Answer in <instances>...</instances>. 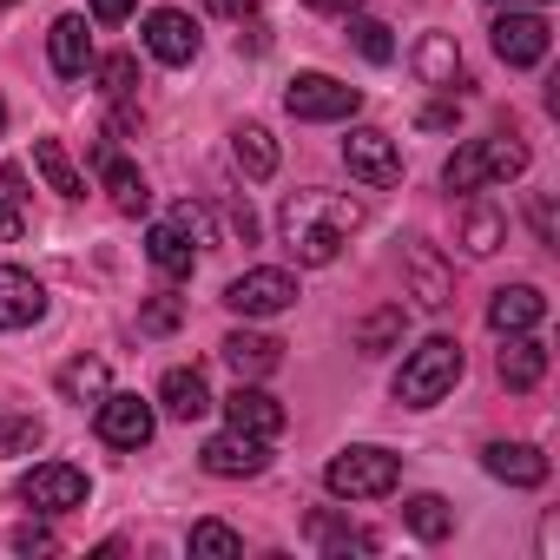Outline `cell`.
<instances>
[{"mask_svg": "<svg viewBox=\"0 0 560 560\" xmlns=\"http://www.w3.org/2000/svg\"><path fill=\"white\" fill-rule=\"evenodd\" d=\"M93 409H100V442H106V448H145L152 429H159V416H152L145 396H113V389H106Z\"/></svg>", "mask_w": 560, "mask_h": 560, "instance_id": "9", "label": "cell"}, {"mask_svg": "<svg viewBox=\"0 0 560 560\" xmlns=\"http://www.w3.org/2000/svg\"><path fill=\"white\" fill-rule=\"evenodd\" d=\"M198 462H205L211 475H224V481H250V475H264V468H270V448H264V435L224 429V435H211V442L198 448Z\"/></svg>", "mask_w": 560, "mask_h": 560, "instance_id": "11", "label": "cell"}, {"mask_svg": "<svg viewBox=\"0 0 560 560\" xmlns=\"http://www.w3.org/2000/svg\"><path fill=\"white\" fill-rule=\"evenodd\" d=\"M350 40H357V54H363V60H376V67H389V60H396V40H389V27H383V21L350 14Z\"/></svg>", "mask_w": 560, "mask_h": 560, "instance_id": "32", "label": "cell"}, {"mask_svg": "<svg viewBox=\"0 0 560 560\" xmlns=\"http://www.w3.org/2000/svg\"><path fill=\"white\" fill-rule=\"evenodd\" d=\"M21 237V211H14V198L0 191V244H14Z\"/></svg>", "mask_w": 560, "mask_h": 560, "instance_id": "40", "label": "cell"}, {"mask_svg": "<svg viewBox=\"0 0 560 560\" xmlns=\"http://www.w3.org/2000/svg\"><path fill=\"white\" fill-rule=\"evenodd\" d=\"M14 547L21 553H54V534L47 527H14Z\"/></svg>", "mask_w": 560, "mask_h": 560, "instance_id": "39", "label": "cell"}, {"mask_svg": "<svg viewBox=\"0 0 560 560\" xmlns=\"http://www.w3.org/2000/svg\"><path fill=\"white\" fill-rule=\"evenodd\" d=\"M145 47H152V60H165V67H191V60H198V27H191V14H178V8L145 14Z\"/></svg>", "mask_w": 560, "mask_h": 560, "instance_id": "14", "label": "cell"}, {"mask_svg": "<svg viewBox=\"0 0 560 560\" xmlns=\"http://www.w3.org/2000/svg\"><path fill=\"white\" fill-rule=\"evenodd\" d=\"M205 8H211L218 21H237V27H244V21L257 14V0H205Z\"/></svg>", "mask_w": 560, "mask_h": 560, "instance_id": "38", "label": "cell"}, {"mask_svg": "<svg viewBox=\"0 0 560 560\" xmlns=\"http://www.w3.org/2000/svg\"><path fill=\"white\" fill-rule=\"evenodd\" d=\"M132 80H139L132 54H113V60H100V86H106V100H132Z\"/></svg>", "mask_w": 560, "mask_h": 560, "instance_id": "35", "label": "cell"}, {"mask_svg": "<svg viewBox=\"0 0 560 560\" xmlns=\"http://www.w3.org/2000/svg\"><path fill=\"white\" fill-rule=\"evenodd\" d=\"M93 165H100V178H106V191H113V205H119L126 218H145V211H152V185H145V172H139L132 159H119L113 139L93 145Z\"/></svg>", "mask_w": 560, "mask_h": 560, "instance_id": "13", "label": "cell"}, {"mask_svg": "<svg viewBox=\"0 0 560 560\" xmlns=\"http://www.w3.org/2000/svg\"><path fill=\"white\" fill-rule=\"evenodd\" d=\"M54 389L67 396V402H100L106 389H113V370L100 363V357H73V363H60V376H54Z\"/></svg>", "mask_w": 560, "mask_h": 560, "instance_id": "25", "label": "cell"}, {"mask_svg": "<svg viewBox=\"0 0 560 560\" xmlns=\"http://www.w3.org/2000/svg\"><path fill=\"white\" fill-rule=\"evenodd\" d=\"M145 257L165 270V277H191V264H198V250H191V237L165 218V224H152L145 231Z\"/></svg>", "mask_w": 560, "mask_h": 560, "instance_id": "27", "label": "cell"}, {"mask_svg": "<svg viewBox=\"0 0 560 560\" xmlns=\"http://www.w3.org/2000/svg\"><path fill=\"white\" fill-rule=\"evenodd\" d=\"M172 224H178L191 244H218V231H211V205H191V198H185V205L172 211Z\"/></svg>", "mask_w": 560, "mask_h": 560, "instance_id": "36", "label": "cell"}, {"mask_svg": "<svg viewBox=\"0 0 560 560\" xmlns=\"http://www.w3.org/2000/svg\"><path fill=\"white\" fill-rule=\"evenodd\" d=\"M304 8H317V14H357V0H304Z\"/></svg>", "mask_w": 560, "mask_h": 560, "instance_id": "45", "label": "cell"}, {"mask_svg": "<svg viewBox=\"0 0 560 560\" xmlns=\"http://www.w3.org/2000/svg\"><path fill=\"white\" fill-rule=\"evenodd\" d=\"M224 416H231V429H244V435H277L284 429V402H277L270 389H257V383H237L231 396H224Z\"/></svg>", "mask_w": 560, "mask_h": 560, "instance_id": "15", "label": "cell"}, {"mask_svg": "<svg viewBox=\"0 0 560 560\" xmlns=\"http://www.w3.org/2000/svg\"><path fill=\"white\" fill-rule=\"evenodd\" d=\"M21 501L40 508V514H73V508H86V468H73V462H40V468L21 481Z\"/></svg>", "mask_w": 560, "mask_h": 560, "instance_id": "8", "label": "cell"}, {"mask_svg": "<svg viewBox=\"0 0 560 560\" xmlns=\"http://www.w3.org/2000/svg\"><path fill=\"white\" fill-rule=\"evenodd\" d=\"M0 132H8V100H0Z\"/></svg>", "mask_w": 560, "mask_h": 560, "instance_id": "46", "label": "cell"}, {"mask_svg": "<svg viewBox=\"0 0 560 560\" xmlns=\"http://www.w3.org/2000/svg\"><path fill=\"white\" fill-rule=\"evenodd\" d=\"M47 317V284L21 264H0V330H34Z\"/></svg>", "mask_w": 560, "mask_h": 560, "instance_id": "12", "label": "cell"}, {"mask_svg": "<svg viewBox=\"0 0 560 560\" xmlns=\"http://www.w3.org/2000/svg\"><path fill=\"white\" fill-rule=\"evenodd\" d=\"M416 73H422V86L462 93V86H468V67H462L455 34H422V40H416Z\"/></svg>", "mask_w": 560, "mask_h": 560, "instance_id": "16", "label": "cell"}, {"mask_svg": "<svg viewBox=\"0 0 560 560\" xmlns=\"http://www.w3.org/2000/svg\"><path fill=\"white\" fill-rule=\"evenodd\" d=\"M402 521H409L416 540H448V534H455V508H448L442 494H416V501H402Z\"/></svg>", "mask_w": 560, "mask_h": 560, "instance_id": "30", "label": "cell"}, {"mask_svg": "<svg viewBox=\"0 0 560 560\" xmlns=\"http://www.w3.org/2000/svg\"><path fill=\"white\" fill-rule=\"evenodd\" d=\"M501 244H508V218H501L488 198L468 191V211H462V250H468V257H494Z\"/></svg>", "mask_w": 560, "mask_h": 560, "instance_id": "23", "label": "cell"}, {"mask_svg": "<svg viewBox=\"0 0 560 560\" xmlns=\"http://www.w3.org/2000/svg\"><path fill=\"white\" fill-rule=\"evenodd\" d=\"M132 14V0H93V21H106V27H119Z\"/></svg>", "mask_w": 560, "mask_h": 560, "instance_id": "41", "label": "cell"}, {"mask_svg": "<svg viewBox=\"0 0 560 560\" xmlns=\"http://www.w3.org/2000/svg\"><path fill=\"white\" fill-rule=\"evenodd\" d=\"M191 553H244V534L224 521H198L191 527Z\"/></svg>", "mask_w": 560, "mask_h": 560, "instance_id": "34", "label": "cell"}, {"mask_svg": "<svg viewBox=\"0 0 560 560\" xmlns=\"http://www.w3.org/2000/svg\"><path fill=\"white\" fill-rule=\"evenodd\" d=\"M231 159H237L244 178H270V172H277V139H270L257 119H244V126L231 132Z\"/></svg>", "mask_w": 560, "mask_h": 560, "instance_id": "26", "label": "cell"}, {"mask_svg": "<svg viewBox=\"0 0 560 560\" xmlns=\"http://www.w3.org/2000/svg\"><path fill=\"white\" fill-rule=\"evenodd\" d=\"M159 402H165V416H178V422H198V416H211V409H218V402H211L205 370H165Z\"/></svg>", "mask_w": 560, "mask_h": 560, "instance_id": "21", "label": "cell"}, {"mask_svg": "<svg viewBox=\"0 0 560 560\" xmlns=\"http://www.w3.org/2000/svg\"><path fill=\"white\" fill-rule=\"evenodd\" d=\"M481 462H488V475L508 481V488H540V481H547V455L527 448V442H494Z\"/></svg>", "mask_w": 560, "mask_h": 560, "instance_id": "22", "label": "cell"}, {"mask_svg": "<svg viewBox=\"0 0 560 560\" xmlns=\"http://www.w3.org/2000/svg\"><path fill=\"white\" fill-rule=\"evenodd\" d=\"M402 330H409V311H402V304H383V311H370V317L357 324V350H363V357H383V350L402 343Z\"/></svg>", "mask_w": 560, "mask_h": 560, "instance_id": "29", "label": "cell"}, {"mask_svg": "<svg viewBox=\"0 0 560 560\" xmlns=\"http://www.w3.org/2000/svg\"><path fill=\"white\" fill-rule=\"evenodd\" d=\"M40 422L34 416H0V455H34L40 448Z\"/></svg>", "mask_w": 560, "mask_h": 560, "instance_id": "33", "label": "cell"}, {"mask_svg": "<svg viewBox=\"0 0 560 560\" xmlns=\"http://www.w3.org/2000/svg\"><path fill=\"white\" fill-rule=\"evenodd\" d=\"M455 383H462V343L455 337H429L422 350H409V363L396 376V402L402 409H435Z\"/></svg>", "mask_w": 560, "mask_h": 560, "instance_id": "3", "label": "cell"}, {"mask_svg": "<svg viewBox=\"0 0 560 560\" xmlns=\"http://www.w3.org/2000/svg\"><path fill=\"white\" fill-rule=\"evenodd\" d=\"M547 47H553V34H547L540 14H521V8H501V14H494V54H501L508 67H540Z\"/></svg>", "mask_w": 560, "mask_h": 560, "instance_id": "10", "label": "cell"}, {"mask_svg": "<svg viewBox=\"0 0 560 560\" xmlns=\"http://www.w3.org/2000/svg\"><path fill=\"white\" fill-rule=\"evenodd\" d=\"M540 317H547V298H540L534 284H508V291H494V298H488V330H494V337L534 330Z\"/></svg>", "mask_w": 560, "mask_h": 560, "instance_id": "18", "label": "cell"}, {"mask_svg": "<svg viewBox=\"0 0 560 560\" xmlns=\"http://www.w3.org/2000/svg\"><path fill=\"white\" fill-rule=\"evenodd\" d=\"M363 218H370V211H363L357 198H343V191H298V198H284V211H277L284 244H291L298 264H337L343 237H350Z\"/></svg>", "mask_w": 560, "mask_h": 560, "instance_id": "1", "label": "cell"}, {"mask_svg": "<svg viewBox=\"0 0 560 560\" xmlns=\"http://www.w3.org/2000/svg\"><path fill=\"white\" fill-rule=\"evenodd\" d=\"M455 126V106H422V132H448Z\"/></svg>", "mask_w": 560, "mask_h": 560, "instance_id": "42", "label": "cell"}, {"mask_svg": "<svg viewBox=\"0 0 560 560\" xmlns=\"http://www.w3.org/2000/svg\"><path fill=\"white\" fill-rule=\"evenodd\" d=\"M527 172V145L514 132H494V139H468L455 145V159L442 165V185L448 191H481V185H501V178H521Z\"/></svg>", "mask_w": 560, "mask_h": 560, "instance_id": "2", "label": "cell"}, {"mask_svg": "<svg viewBox=\"0 0 560 560\" xmlns=\"http://www.w3.org/2000/svg\"><path fill=\"white\" fill-rule=\"evenodd\" d=\"M311 540H317L324 553H370V547H376V534H363V527H350V521H337V514H311Z\"/></svg>", "mask_w": 560, "mask_h": 560, "instance_id": "31", "label": "cell"}, {"mask_svg": "<svg viewBox=\"0 0 560 560\" xmlns=\"http://www.w3.org/2000/svg\"><path fill=\"white\" fill-rule=\"evenodd\" d=\"M343 165H350V178H363V185H376V191L402 185V152H396V139L376 132V126H357V132L343 139Z\"/></svg>", "mask_w": 560, "mask_h": 560, "instance_id": "7", "label": "cell"}, {"mask_svg": "<svg viewBox=\"0 0 560 560\" xmlns=\"http://www.w3.org/2000/svg\"><path fill=\"white\" fill-rule=\"evenodd\" d=\"M34 172H40L60 198H86V178H80V165L67 159V145H60V139H34Z\"/></svg>", "mask_w": 560, "mask_h": 560, "instance_id": "28", "label": "cell"}, {"mask_svg": "<svg viewBox=\"0 0 560 560\" xmlns=\"http://www.w3.org/2000/svg\"><path fill=\"white\" fill-rule=\"evenodd\" d=\"M534 231H540V244H553V205H547V198L534 205Z\"/></svg>", "mask_w": 560, "mask_h": 560, "instance_id": "44", "label": "cell"}, {"mask_svg": "<svg viewBox=\"0 0 560 560\" xmlns=\"http://www.w3.org/2000/svg\"><path fill=\"white\" fill-rule=\"evenodd\" d=\"M224 304H231L237 317H277V311L298 304V277L277 270V264L244 270V277H231V284H224Z\"/></svg>", "mask_w": 560, "mask_h": 560, "instance_id": "6", "label": "cell"}, {"mask_svg": "<svg viewBox=\"0 0 560 560\" xmlns=\"http://www.w3.org/2000/svg\"><path fill=\"white\" fill-rule=\"evenodd\" d=\"M357 106H363V93L343 86V80H330V73H298V80L284 86V113H291V119H311V126L357 119Z\"/></svg>", "mask_w": 560, "mask_h": 560, "instance_id": "5", "label": "cell"}, {"mask_svg": "<svg viewBox=\"0 0 560 560\" xmlns=\"http://www.w3.org/2000/svg\"><path fill=\"white\" fill-rule=\"evenodd\" d=\"M139 330H152V337H165V330H178V304H172V298H152V304L139 311Z\"/></svg>", "mask_w": 560, "mask_h": 560, "instance_id": "37", "label": "cell"}, {"mask_svg": "<svg viewBox=\"0 0 560 560\" xmlns=\"http://www.w3.org/2000/svg\"><path fill=\"white\" fill-rule=\"evenodd\" d=\"M540 376H547V343L527 337V330H514V337L501 343V383H508V389H534Z\"/></svg>", "mask_w": 560, "mask_h": 560, "instance_id": "24", "label": "cell"}, {"mask_svg": "<svg viewBox=\"0 0 560 560\" xmlns=\"http://www.w3.org/2000/svg\"><path fill=\"white\" fill-rule=\"evenodd\" d=\"M402 264H409V284H416V304H422V311H448V304H455L448 264H442L429 244H409V250H402Z\"/></svg>", "mask_w": 560, "mask_h": 560, "instance_id": "19", "label": "cell"}, {"mask_svg": "<svg viewBox=\"0 0 560 560\" xmlns=\"http://www.w3.org/2000/svg\"><path fill=\"white\" fill-rule=\"evenodd\" d=\"M47 60H54L60 80H80V73L93 67V34H86L80 14H60V21H54V34H47Z\"/></svg>", "mask_w": 560, "mask_h": 560, "instance_id": "20", "label": "cell"}, {"mask_svg": "<svg viewBox=\"0 0 560 560\" xmlns=\"http://www.w3.org/2000/svg\"><path fill=\"white\" fill-rule=\"evenodd\" d=\"M218 350H224V363L237 370V383H257V376H270L277 363H284V343L264 337V330H231Z\"/></svg>", "mask_w": 560, "mask_h": 560, "instance_id": "17", "label": "cell"}, {"mask_svg": "<svg viewBox=\"0 0 560 560\" xmlns=\"http://www.w3.org/2000/svg\"><path fill=\"white\" fill-rule=\"evenodd\" d=\"M396 481H402V455H389V448H343L324 468V488L337 501H383V494H396Z\"/></svg>", "mask_w": 560, "mask_h": 560, "instance_id": "4", "label": "cell"}, {"mask_svg": "<svg viewBox=\"0 0 560 560\" xmlns=\"http://www.w3.org/2000/svg\"><path fill=\"white\" fill-rule=\"evenodd\" d=\"M264 47H270V34H264V27H257V21H250V27H244V34H237V54H264Z\"/></svg>", "mask_w": 560, "mask_h": 560, "instance_id": "43", "label": "cell"}]
</instances>
